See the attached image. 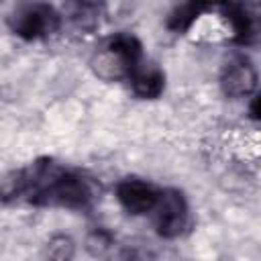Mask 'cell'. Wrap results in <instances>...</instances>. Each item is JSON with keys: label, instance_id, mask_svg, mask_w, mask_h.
I'll use <instances>...</instances> for the list:
<instances>
[{"label": "cell", "instance_id": "6da1fadb", "mask_svg": "<svg viewBox=\"0 0 261 261\" xmlns=\"http://www.w3.org/2000/svg\"><path fill=\"white\" fill-rule=\"evenodd\" d=\"M143 59L141 43L137 37L120 33L104 41V45L92 57V69L98 77L110 82L128 77L137 63Z\"/></svg>", "mask_w": 261, "mask_h": 261}, {"label": "cell", "instance_id": "7a4b0ae2", "mask_svg": "<svg viewBox=\"0 0 261 261\" xmlns=\"http://www.w3.org/2000/svg\"><path fill=\"white\" fill-rule=\"evenodd\" d=\"M12 31L27 39H43L59 29V12L49 4H27L10 16Z\"/></svg>", "mask_w": 261, "mask_h": 261}, {"label": "cell", "instance_id": "3957f363", "mask_svg": "<svg viewBox=\"0 0 261 261\" xmlns=\"http://www.w3.org/2000/svg\"><path fill=\"white\" fill-rule=\"evenodd\" d=\"M155 214V228L161 237L173 239L184 232L188 226V202L181 192L177 190H163L159 194V202L153 210Z\"/></svg>", "mask_w": 261, "mask_h": 261}, {"label": "cell", "instance_id": "277c9868", "mask_svg": "<svg viewBox=\"0 0 261 261\" xmlns=\"http://www.w3.org/2000/svg\"><path fill=\"white\" fill-rule=\"evenodd\" d=\"M41 196L47 202H55L59 206L82 208L90 202V188L75 173H57L41 190Z\"/></svg>", "mask_w": 261, "mask_h": 261}, {"label": "cell", "instance_id": "5b68a950", "mask_svg": "<svg viewBox=\"0 0 261 261\" xmlns=\"http://www.w3.org/2000/svg\"><path fill=\"white\" fill-rule=\"evenodd\" d=\"M159 190L145 179L139 177H124L116 186V200L128 214H147L153 212L159 202Z\"/></svg>", "mask_w": 261, "mask_h": 261}, {"label": "cell", "instance_id": "8992f818", "mask_svg": "<svg viewBox=\"0 0 261 261\" xmlns=\"http://www.w3.org/2000/svg\"><path fill=\"white\" fill-rule=\"evenodd\" d=\"M257 86V71L255 65L245 57L230 59L220 73V88L230 98H243L255 92Z\"/></svg>", "mask_w": 261, "mask_h": 261}, {"label": "cell", "instance_id": "52a82bcc", "mask_svg": "<svg viewBox=\"0 0 261 261\" xmlns=\"http://www.w3.org/2000/svg\"><path fill=\"white\" fill-rule=\"evenodd\" d=\"M128 80H130V86H133L135 94L141 96V98H145V100L157 98L163 92V86H165L163 71L155 63L145 61V59H141L137 63V67L130 71Z\"/></svg>", "mask_w": 261, "mask_h": 261}, {"label": "cell", "instance_id": "ba28073f", "mask_svg": "<svg viewBox=\"0 0 261 261\" xmlns=\"http://www.w3.org/2000/svg\"><path fill=\"white\" fill-rule=\"evenodd\" d=\"M75 243L69 234H53L45 245V261H71Z\"/></svg>", "mask_w": 261, "mask_h": 261}, {"label": "cell", "instance_id": "9c48e42d", "mask_svg": "<svg viewBox=\"0 0 261 261\" xmlns=\"http://www.w3.org/2000/svg\"><path fill=\"white\" fill-rule=\"evenodd\" d=\"M200 10H202L200 4H184V6H179V8L169 16L167 27L173 29V31H177V33H181V31H186V29L192 27V22L198 18Z\"/></svg>", "mask_w": 261, "mask_h": 261}, {"label": "cell", "instance_id": "30bf717a", "mask_svg": "<svg viewBox=\"0 0 261 261\" xmlns=\"http://www.w3.org/2000/svg\"><path fill=\"white\" fill-rule=\"evenodd\" d=\"M249 114H251V118H255V120H261V92L253 94V98H251V104H249Z\"/></svg>", "mask_w": 261, "mask_h": 261}]
</instances>
